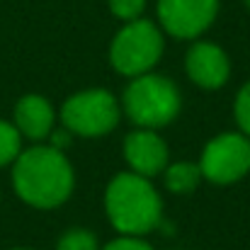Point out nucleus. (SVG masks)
<instances>
[{
	"label": "nucleus",
	"mask_w": 250,
	"mask_h": 250,
	"mask_svg": "<svg viewBox=\"0 0 250 250\" xmlns=\"http://www.w3.org/2000/svg\"><path fill=\"white\" fill-rule=\"evenodd\" d=\"M17 194L42 209L61 204L73 189V170L59 148H29L17 156L15 163Z\"/></svg>",
	"instance_id": "1"
},
{
	"label": "nucleus",
	"mask_w": 250,
	"mask_h": 250,
	"mask_svg": "<svg viewBox=\"0 0 250 250\" xmlns=\"http://www.w3.org/2000/svg\"><path fill=\"white\" fill-rule=\"evenodd\" d=\"M161 197L144 175H117L107 187V214L122 233L141 236L161 221Z\"/></svg>",
	"instance_id": "2"
},
{
	"label": "nucleus",
	"mask_w": 250,
	"mask_h": 250,
	"mask_svg": "<svg viewBox=\"0 0 250 250\" xmlns=\"http://www.w3.org/2000/svg\"><path fill=\"white\" fill-rule=\"evenodd\" d=\"M124 109L139 126H163L180 112L177 87L161 76H139L124 92Z\"/></svg>",
	"instance_id": "3"
},
{
	"label": "nucleus",
	"mask_w": 250,
	"mask_h": 250,
	"mask_svg": "<svg viewBox=\"0 0 250 250\" xmlns=\"http://www.w3.org/2000/svg\"><path fill=\"white\" fill-rule=\"evenodd\" d=\"M163 54L161 32L146 20H131L114 44H112V63L124 76H144Z\"/></svg>",
	"instance_id": "4"
},
{
	"label": "nucleus",
	"mask_w": 250,
	"mask_h": 250,
	"mask_svg": "<svg viewBox=\"0 0 250 250\" xmlns=\"http://www.w3.org/2000/svg\"><path fill=\"white\" fill-rule=\"evenodd\" d=\"M61 119L68 131L81 136H102L119 122V109L107 90H85L63 104Z\"/></svg>",
	"instance_id": "5"
},
{
	"label": "nucleus",
	"mask_w": 250,
	"mask_h": 250,
	"mask_svg": "<svg viewBox=\"0 0 250 250\" xmlns=\"http://www.w3.org/2000/svg\"><path fill=\"white\" fill-rule=\"evenodd\" d=\"M202 175L211 182H233L250 170V141L241 134H224L207 144L202 156Z\"/></svg>",
	"instance_id": "6"
},
{
	"label": "nucleus",
	"mask_w": 250,
	"mask_h": 250,
	"mask_svg": "<svg viewBox=\"0 0 250 250\" xmlns=\"http://www.w3.org/2000/svg\"><path fill=\"white\" fill-rule=\"evenodd\" d=\"M219 10V0H158L161 22L170 34L180 39L204 32Z\"/></svg>",
	"instance_id": "7"
},
{
	"label": "nucleus",
	"mask_w": 250,
	"mask_h": 250,
	"mask_svg": "<svg viewBox=\"0 0 250 250\" xmlns=\"http://www.w3.org/2000/svg\"><path fill=\"white\" fill-rule=\"evenodd\" d=\"M124 156L139 175H156L167 163V148L153 131H134L124 141Z\"/></svg>",
	"instance_id": "8"
},
{
	"label": "nucleus",
	"mask_w": 250,
	"mask_h": 250,
	"mask_svg": "<svg viewBox=\"0 0 250 250\" xmlns=\"http://www.w3.org/2000/svg\"><path fill=\"white\" fill-rule=\"evenodd\" d=\"M187 73L202 87H221L229 78V59L214 44H197L187 54Z\"/></svg>",
	"instance_id": "9"
},
{
	"label": "nucleus",
	"mask_w": 250,
	"mask_h": 250,
	"mask_svg": "<svg viewBox=\"0 0 250 250\" xmlns=\"http://www.w3.org/2000/svg\"><path fill=\"white\" fill-rule=\"evenodd\" d=\"M15 119H17V131H22L29 139H44L51 131L54 112H51V104L44 97L27 95L17 102Z\"/></svg>",
	"instance_id": "10"
},
{
	"label": "nucleus",
	"mask_w": 250,
	"mask_h": 250,
	"mask_svg": "<svg viewBox=\"0 0 250 250\" xmlns=\"http://www.w3.org/2000/svg\"><path fill=\"white\" fill-rule=\"evenodd\" d=\"M199 177H202V170L197 166H192V163H177V166L167 167L166 182L172 192L185 194V192H192L197 187Z\"/></svg>",
	"instance_id": "11"
},
{
	"label": "nucleus",
	"mask_w": 250,
	"mask_h": 250,
	"mask_svg": "<svg viewBox=\"0 0 250 250\" xmlns=\"http://www.w3.org/2000/svg\"><path fill=\"white\" fill-rule=\"evenodd\" d=\"M20 156V131L0 122V166H7Z\"/></svg>",
	"instance_id": "12"
},
{
	"label": "nucleus",
	"mask_w": 250,
	"mask_h": 250,
	"mask_svg": "<svg viewBox=\"0 0 250 250\" xmlns=\"http://www.w3.org/2000/svg\"><path fill=\"white\" fill-rule=\"evenodd\" d=\"M56 250H97V241L87 231H68Z\"/></svg>",
	"instance_id": "13"
},
{
	"label": "nucleus",
	"mask_w": 250,
	"mask_h": 250,
	"mask_svg": "<svg viewBox=\"0 0 250 250\" xmlns=\"http://www.w3.org/2000/svg\"><path fill=\"white\" fill-rule=\"evenodd\" d=\"M144 5H146V0H109L112 12L122 20H129V22L144 12Z\"/></svg>",
	"instance_id": "14"
},
{
	"label": "nucleus",
	"mask_w": 250,
	"mask_h": 250,
	"mask_svg": "<svg viewBox=\"0 0 250 250\" xmlns=\"http://www.w3.org/2000/svg\"><path fill=\"white\" fill-rule=\"evenodd\" d=\"M236 119H238L241 129L250 136V83L238 92V100H236Z\"/></svg>",
	"instance_id": "15"
},
{
	"label": "nucleus",
	"mask_w": 250,
	"mask_h": 250,
	"mask_svg": "<svg viewBox=\"0 0 250 250\" xmlns=\"http://www.w3.org/2000/svg\"><path fill=\"white\" fill-rule=\"evenodd\" d=\"M104 250H151V248L146 243H141V241H134V238H119V241L109 243Z\"/></svg>",
	"instance_id": "16"
},
{
	"label": "nucleus",
	"mask_w": 250,
	"mask_h": 250,
	"mask_svg": "<svg viewBox=\"0 0 250 250\" xmlns=\"http://www.w3.org/2000/svg\"><path fill=\"white\" fill-rule=\"evenodd\" d=\"M66 144H68V131H56V134H54V148L61 151Z\"/></svg>",
	"instance_id": "17"
},
{
	"label": "nucleus",
	"mask_w": 250,
	"mask_h": 250,
	"mask_svg": "<svg viewBox=\"0 0 250 250\" xmlns=\"http://www.w3.org/2000/svg\"><path fill=\"white\" fill-rule=\"evenodd\" d=\"M246 2H248V7H250V0H246Z\"/></svg>",
	"instance_id": "18"
}]
</instances>
